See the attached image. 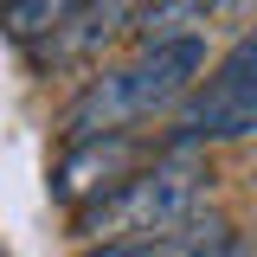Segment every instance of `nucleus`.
Instances as JSON below:
<instances>
[{
  "mask_svg": "<svg viewBox=\"0 0 257 257\" xmlns=\"http://www.w3.org/2000/svg\"><path fill=\"white\" fill-rule=\"evenodd\" d=\"M135 161H142L135 128H103V135H84V142H71V148H64L58 174H52V199H64V206H84L90 193L116 187Z\"/></svg>",
  "mask_w": 257,
  "mask_h": 257,
  "instance_id": "4",
  "label": "nucleus"
},
{
  "mask_svg": "<svg viewBox=\"0 0 257 257\" xmlns=\"http://www.w3.org/2000/svg\"><path fill=\"white\" fill-rule=\"evenodd\" d=\"M225 0H155L142 20H135V45H161V39H187L199 32Z\"/></svg>",
  "mask_w": 257,
  "mask_h": 257,
  "instance_id": "6",
  "label": "nucleus"
},
{
  "mask_svg": "<svg viewBox=\"0 0 257 257\" xmlns=\"http://www.w3.org/2000/svg\"><path fill=\"white\" fill-rule=\"evenodd\" d=\"M206 180H212V174H206L199 148L167 142L142 174L128 167L116 187L90 193L84 212H77V231H84V238H135V244H155L161 231H174L187 212H199Z\"/></svg>",
  "mask_w": 257,
  "mask_h": 257,
  "instance_id": "2",
  "label": "nucleus"
},
{
  "mask_svg": "<svg viewBox=\"0 0 257 257\" xmlns=\"http://www.w3.org/2000/svg\"><path fill=\"white\" fill-rule=\"evenodd\" d=\"M122 26H128V0H77L52 32L32 39V58L39 64H84V58H96Z\"/></svg>",
  "mask_w": 257,
  "mask_h": 257,
  "instance_id": "5",
  "label": "nucleus"
},
{
  "mask_svg": "<svg viewBox=\"0 0 257 257\" xmlns=\"http://www.w3.org/2000/svg\"><path fill=\"white\" fill-rule=\"evenodd\" d=\"M77 0H0V32L13 39V45H32L39 32H52L71 13Z\"/></svg>",
  "mask_w": 257,
  "mask_h": 257,
  "instance_id": "7",
  "label": "nucleus"
},
{
  "mask_svg": "<svg viewBox=\"0 0 257 257\" xmlns=\"http://www.w3.org/2000/svg\"><path fill=\"white\" fill-rule=\"evenodd\" d=\"M206 32H187V39H161V45H142L128 64H109V71H96L84 90L64 103V142H84V135H103V128H135L161 116V109H174L180 96L206 77Z\"/></svg>",
  "mask_w": 257,
  "mask_h": 257,
  "instance_id": "1",
  "label": "nucleus"
},
{
  "mask_svg": "<svg viewBox=\"0 0 257 257\" xmlns=\"http://www.w3.org/2000/svg\"><path fill=\"white\" fill-rule=\"evenodd\" d=\"M77 257H155V244H135V238H96L90 251H77Z\"/></svg>",
  "mask_w": 257,
  "mask_h": 257,
  "instance_id": "8",
  "label": "nucleus"
},
{
  "mask_svg": "<svg viewBox=\"0 0 257 257\" xmlns=\"http://www.w3.org/2000/svg\"><path fill=\"white\" fill-rule=\"evenodd\" d=\"M251 128H257V39L238 32L231 52L212 64L206 90L180 96L174 142L180 148H206V142H244Z\"/></svg>",
  "mask_w": 257,
  "mask_h": 257,
  "instance_id": "3",
  "label": "nucleus"
}]
</instances>
